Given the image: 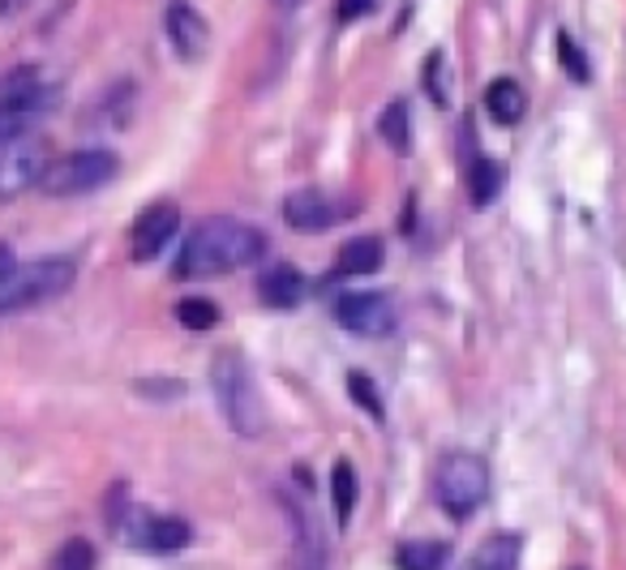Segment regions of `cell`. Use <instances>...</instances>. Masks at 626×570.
<instances>
[{
  "instance_id": "cell-25",
  "label": "cell",
  "mask_w": 626,
  "mask_h": 570,
  "mask_svg": "<svg viewBox=\"0 0 626 570\" xmlns=\"http://www.w3.org/2000/svg\"><path fill=\"white\" fill-rule=\"evenodd\" d=\"M558 56H563V65H567V73H571L575 82H588V60H583V53L575 48V39L567 31L558 35Z\"/></svg>"
},
{
  "instance_id": "cell-5",
  "label": "cell",
  "mask_w": 626,
  "mask_h": 570,
  "mask_svg": "<svg viewBox=\"0 0 626 570\" xmlns=\"http://www.w3.org/2000/svg\"><path fill=\"white\" fill-rule=\"evenodd\" d=\"M116 172H120V159L104 151V147H91V151H73L65 159H53L39 185L53 198H82V194L104 189L107 181H116Z\"/></svg>"
},
{
  "instance_id": "cell-11",
  "label": "cell",
  "mask_w": 626,
  "mask_h": 570,
  "mask_svg": "<svg viewBox=\"0 0 626 570\" xmlns=\"http://www.w3.org/2000/svg\"><path fill=\"white\" fill-rule=\"evenodd\" d=\"M339 214H344V210L335 207V198L322 194V189H297V194L283 202V219H288L297 232H322V228H331Z\"/></svg>"
},
{
  "instance_id": "cell-8",
  "label": "cell",
  "mask_w": 626,
  "mask_h": 570,
  "mask_svg": "<svg viewBox=\"0 0 626 570\" xmlns=\"http://www.w3.org/2000/svg\"><path fill=\"white\" fill-rule=\"evenodd\" d=\"M335 322H339L344 330H352V335L382 339V335H391V326H395V305H391V296H382V292H348V296L335 301Z\"/></svg>"
},
{
  "instance_id": "cell-1",
  "label": "cell",
  "mask_w": 626,
  "mask_h": 570,
  "mask_svg": "<svg viewBox=\"0 0 626 570\" xmlns=\"http://www.w3.org/2000/svg\"><path fill=\"white\" fill-rule=\"evenodd\" d=\"M262 254H266V236L258 228L232 214H210L189 228L181 258H176V279H219L241 266H254Z\"/></svg>"
},
{
  "instance_id": "cell-24",
  "label": "cell",
  "mask_w": 626,
  "mask_h": 570,
  "mask_svg": "<svg viewBox=\"0 0 626 570\" xmlns=\"http://www.w3.org/2000/svg\"><path fill=\"white\" fill-rule=\"evenodd\" d=\"M348 395H352V399H357L373 420H382V399H378V391H373V377H369V373H357V369L348 373Z\"/></svg>"
},
{
  "instance_id": "cell-4",
  "label": "cell",
  "mask_w": 626,
  "mask_h": 570,
  "mask_svg": "<svg viewBox=\"0 0 626 570\" xmlns=\"http://www.w3.org/2000/svg\"><path fill=\"white\" fill-rule=\"evenodd\" d=\"M433 498L451 519H468L489 498V464L472 451H451L433 472Z\"/></svg>"
},
{
  "instance_id": "cell-14",
  "label": "cell",
  "mask_w": 626,
  "mask_h": 570,
  "mask_svg": "<svg viewBox=\"0 0 626 570\" xmlns=\"http://www.w3.org/2000/svg\"><path fill=\"white\" fill-rule=\"evenodd\" d=\"M382 266V241L378 236H357L335 254V279H357V275H373Z\"/></svg>"
},
{
  "instance_id": "cell-15",
  "label": "cell",
  "mask_w": 626,
  "mask_h": 570,
  "mask_svg": "<svg viewBox=\"0 0 626 570\" xmlns=\"http://www.w3.org/2000/svg\"><path fill=\"white\" fill-rule=\"evenodd\" d=\"M515 567H520V536H511V532H498V536L480 540L476 554L464 562V570H515Z\"/></svg>"
},
{
  "instance_id": "cell-29",
  "label": "cell",
  "mask_w": 626,
  "mask_h": 570,
  "mask_svg": "<svg viewBox=\"0 0 626 570\" xmlns=\"http://www.w3.org/2000/svg\"><path fill=\"white\" fill-rule=\"evenodd\" d=\"M283 4H301V0H283Z\"/></svg>"
},
{
  "instance_id": "cell-7",
  "label": "cell",
  "mask_w": 626,
  "mask_h": 570,
  "mask_svg": "<svg viewBox=\"0 0 626 570\" xmlns=\"http://www.w3.org/2000/svg\"><path fill=\"white\" fill-rule=\"evenodd\" d=\"M56 91L48 86H26V91H13V95H0V142H13V138H26V133H39V125L53 116Z\"/></svg>"
},
{
  "instance_id": "cell-21",
  "label": "cell",
  "mask_w": 626,
  "mask_h": 570,
  "mask_svg": "<svg viewBox=\"0 0 626 570\" xmlns=\"http://www.w3.org/2000/svg\"><path fill=\"white\" fill-rule=\"evenodd\" d=\"M420 82H425V95H429L433 104L451 107V69H447V53H429Z\"/></svg>"
},
{
  "instance_id": "cell-22",
  "label": "cell",
  "mask_w": 626,
  "mask_h": 570,
  "mask_svg": "<svg viewBox=\"0 0 626 570\" xmlns=\"http://www.w3.org/2000/svg\"><path fill=\"white\" fill-rule=\"evenodd\" d=\"M48 570H95V545H91V540H82V536L65 540V545L53 554Z\"/></svg>"
},
{
  "instance_id": "cell-20",
  "label": "cell",
  "mask_w": 626,
  "mask_h": 570,
  "mask_svg": "<svg viewBox=\"0 0 626 570\" xmlns=\"http://www.w3.org/2000/svg\"><path fill=\"white\" fill-rule=\"evenodd\" d=\"M382 138H386L391 151L408 155V147H413V125H408V104H404V100H395V104L382 112Z\"/></svg>"
},
{
  "instance_id": "cell-9",
  "label": "cell",
  "mask_w": 626,
  "mask_h": 570,
  "mask_svg": "<svg viewBox=\"0 0 626 570\" xmlns=\"http://www.w3.org/2000/svg\"><path fill=\"white\" fill-rule=\"evenodd\" d=\"M176 232H181V210L172 207V202H151L134 219V228H129V258L155 261Z\"/></svg>"
},
{
  "instance_id": "cell-18",
  "label": "cell",
  "mask_w": 626,
  "mask_h": 570,
  "mask_svg": "<svg viewBox=\"0 0 626 570\" xmlns=\"http://www.w3.org/2000/svg\"><path fill=\"white\" fill-rule=\"evenodd\" d=\"M498 189H502V163H494V159H472L468 167V198L476 207H489L494 198H498Z\"/></svg>"
},
{
  "instance_id": "cell-17",
  "label": "cell",
  "mask_w": 626,
  "mask_h": 570,
  "mask_svg": "<svg viewBox=\"0 0 626 570\" xmlns=\"http://www.w3.org/2000/svg\"><path fill=\"white\" fill-rule=\"evenodd\" d=\"M447 545L442 540H408L395 549V567L399 570H447Z\"/></svg>"
},
{
  "instance_id": "cell-19",
  "label": "cell",
  "mask_w": 626,
  "mask_h": 570,
  "mask_svg": "<svg viewBox=\"0 0 626 570\" xmlns=\"http://www.w3.org/2000/svg\"><path fill=\"white\" fill-rule=\"evenodd\" d=\"M331 502H335V519L348 523L352 519V507H357V472L348 460L331 467Z\"/></svg>"
},
{
  "instance_id": "cell-27",
  "label": "cell",
  "mask_w": 626,
  "mask_h": 570,
  "mask_svg": "<svg viewBox=\"0 0 626 570\" xmlns=\"http://www.w3.org/2000/svg\"><path fill=\"white\" fill-rule=\"evenodd\" d=\"M22 4H26V0H0V22H4V18H13Z\"/></svg>"
},
{
  "instance_id": "cell-10",
  "label": "cell",
  "mask_w": 626,
  "mask_h": 570,
  "mask_svg": "<svg viewBox=\"0 0 626 570\" xmlns=\"http://www.w3.org/2000/svg\"><path fill=\"white\" fill-rule=\"evenodd\" d=\"M163 31H167V44H172V53L181 56V60H202V56H207L210 26L189 0H172V4H167Z\"/></svg>"
},
{
  "instance_id": "cell-3",
  "label": "cell",
  "mask_w": 626,
  "mask_h": 570,
  "mask_svg": "<svg viewBox=\"0 0 626 570\" xmlns=\"http://www.w3.org/2000/svg\"><path fill=\"white\" fill-rule=\"evenodd\" d=\"M73 288V261L39 258L26 266H13L0 275V313H22L35 305H48Z\"/></svg>"
},
{
  "instance_id": "cell-13",
  "label": "cell",
  "mask_w": 626,
  "mask_h": 570,
  "mask_svg": "<svg viewBox=\"0 0 626 570\" xmlns=\"http://www.w3.org/2000/svg\"><path fill=\"white\" fill-rule=\"evenodd\" d=\"M258 296L266 310H297L305 301V275L297 266H270L258 275Z\"/></svg>"
},
{
  "instance_id": "cell-6",
  "label": "cell",
  "mask_w": 626,
  "mask_h": 570,
  "mask_svg": "<svg viewBox=\"0 0 626 570\" xmlns=\"http://www.w3.org/2000/svg\"><path fill=\"white\" fill-rule=\"evenodd\" d=\"M48 163H53V147H48V138H39V133L0 142V202H13V198H22L26 189H35V185L44 181Z\"/></svg>"
},
{
  "instance_id": "cell-26",
  "label": "cell",
  "mask_w": 626,
  "mask_h": 570,
  "mask_svg": "<svg viewBox=\"0 0 626 570\" xmlns=\"http://www.w3.org/2000/svg\"><path fill=\"white\" fill-rule=\"evenodd\" d=\"M378 9V0H339V22H352V18H366Z\"/></svg>"
},
{
  "instance_id": "cell-12",
  "label": "cell",
  "mask_w": 626,
  "mask_h": 570,
  "mask_svg": "<svg viewBox=\"0 0 626 570\" xmlns=\"http://www.w3.org/2000/svg\"><path fill=\"white\" fill-rule=\"evenodd\" d=\"M134 545L147 554H181L189 545V523L176 515H142L134 527Z\"/></svg>"
},
{
  "instance_id": "cell-28",
  "label": "cell",
  "mask_w": 626,
  "mask_h": 570,
  "mask_svg": "<svg viewBox=\"0 0 626 570\" xmlns=\"http://www.w3.org/2000/svg\"><path fill=\"white\" fill-rule=\"evenodd\" d=\"M13 266H18V258H13V254L0 245V275H4V270H13Z\"/></svg>"
},
{
  "instance_id": "cell-2",
  "label": "cell",
  "mask_w": 626,
  "mask_h": 570,
  "mask_svg": "<svg viewBox=\"0 0 626 570\" xmlns=\"http://www.w3.org/2000/svg\"><path fill=\"white\" fill-rule=\"evenodd\" d=\"M210 382H215V399L223 420L241 433V438H258L266 429V412H262L258 386L250 377V364L241 352H219L210 364Z\"/></svg>"
},
{
  "instance_id": "cell-16",
  "label": "cell",
  "mask_w": 626,
  "mask_h": 570,
  "mask_svg": "<svg viewBox=\"0 0 626 570\" xmlns=\"http://www.w3.org/2000/svg\"><path fill=\"white\" fill-rule=\"evenodd\" d=\"M485 112H489L498 125H520L523 112H528L523 86L520 82H511V78H498V82L485 91Z\"/></svg>"
},
{
  "instance_id": "cell-23",
  "label": "cell",
  "mask_w": 626,
  "mask_h": 570,
  "mask_svg": "<svg viewBox=\"0 0 626 570\" xmlns=\"http://www.w3.org/2000/svg\"><path fill=\"white\" fill-rule=\"evenodd\" d=\"M176 322L185 326V330H210L215 322H219V310L202 301V296H194V301H181L176 305Z\"/></svg>"
}]
</instances>
